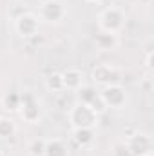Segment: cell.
Masks as SVG:
<instances>
[{"instance_id": "1", "label": "cell", "mask_w": 154, "mask_h": 156, "mask_svg": "<svg viewBox=\"0 0 154 156\" xmlns=\"http://www.w3.org/2000/svg\"><path fill=\"white\" fill-rule=\"evenodd\" d=\"M67 118H69L71 129H96L98 120H100V115H98L93 107L76 102L75 105L69 107Z\"/></svg>"}, {"instance_id": "2", "label": "cell", "mask_w": 154, "mask_h": 156, "mask_svg": "<svg viewBox=\"0 0 154 156\" xmlns=\"http://www.w3.org/2000/svg\"><path fill=\"white\" fill-rule=\"evenodd\" d=\"M125 24H127V15L118 5L105 7L98 15V27H100L102 33L118 35V33H121V29L125 27Z\"/></svg>"}, {"instance_id": "3", "label": "cell", "mask_w": 154, "mask_h": 156, "mask_svg": "<svg viewBox=\"0 0 154 156\" xmlns=\"http://www.w3.org/2000/svg\"><path fill=\"white\" fill-rule=\"evenodd\" d=\"M18 115L22 116L24 122L27 123H38L44 116V107L40 98L29 89L20 93V107H18Z\"/></svg>"}, {"instance_id": "4", "label": "cell", "mask_w": 154, "mask_h": 156, "mask_svg": "<svg viewBox=\"0 0 154 156\" xmlns=\"http://www.w3.org/2000/svg\"><path fill=\"white\" fill-rule=\"evenodd\" d=\"M91 80L93 85H113V83H121L123 82V73L120 67L113 64H98L91 69Z\"/></svg>"}, {"instance_id": "5", "label": "cell", "mask_w": 154, "mask_h": 156, "mask_svg": "<svg viewBox=\"0 0 154 156\" xmlns=\"http://www.w3.org/2000/svg\"><path fill=\"white\" fill-rule=\"evenodd\" d=\"M13 27H15V33L20 38H33L38 33L40 18L35 13H31V11H22L20 15L15 16Z\"/></svg>"}, {"instance_id": "6", "label": "cell", "mask_w": 154, "mask_h": 156, "mask_svg": "<svg viewBox=\"0 0 154 156\" xmlns=\"http://www.w3.org/2000/svg\"><path fill=\"white\" fill-rule=\"evenodd\" d=\"M67 16V7L62 0H44L38 7V18L45 24H60Z\"/></svg>"}, {"instance_id": "7", "label": "cell", "mask_w": 154, "mask_h": 156, "mask_svg": "<svg viewBox=\"0 0 154 156\" xmlns=\"http://www.w3.org/2000/svg\"><path fill=\"white\" fill-rule=\"evenodd\" d=\"M123 144L127 147L129 156H143V154L152 153V149H154L152 136L149 133H142V131H136L131 136H127V140Z\"/></svg>"}, {"instance_id": "8", "label": "cell", "mask_w": 154, "mask_h": 156, "mask_svg": "<svg viewBox=\"0 0 154 156\" xmlns=\"http://www.w3.org/2000/svg\"><path fill=\"white\" fill-rule=\"evenodd\" d=\"M100 98H102L105 109H121L127 104V91L121 83L105 85L100 89Z\"/></svg>"}, {"instance_id": "9", "label": "cell", "mask_w": 154, "mask_h": 156, "mask_svg": "<svg viewBox=\"0 0 154 156\" xmlns=\"http://www.w3.org/2000/svg\"><path fill=\"white\" fill-rule=\"evenodd\" d=\"M75 93H76V102L93 107L98 115H102V113L107 111L105 105H103V102H102V98H100V91H98L94 85H87V83H83V85H82L80 89H76Z\"/></svg>"}, {"instance_id": "10", "label": "cell", "mask_w": 154, "mask_h": 156, "mask_svg": "<svg viewBox=\"0 0 154 156\" xmlns=\"http://www.w3.org/2000/svg\"><path fill=\"white\" fill-rule=\"evenodd\" d=\"M62 78H64V87L65 91H76L83 85L85 76H83V71H80L76 67H69L65 71H62Z\"/></svg>"}, {"instance_id": "11", "label": "cell", "mask_w": 154, "mask_h": 156, "mask_svg": "<svg viewBox=\"0 0 154 156\" xmlns=\"http://www.w3.org/2000/svg\"><path fill=\"white\" fill-rule=\"evenodd\" d=\"M71 138H73V142L78 147L87 149L96 142V133H94V129H73Z\"/></svg>"}, {"instance_id": "12", "label": "cell", "mask_w": 154, "mask_h": 156, "mask_svg": "<svg viewBox=\"0 0 154 156\" xmlns=\"http://www.w3.org/2000/svg\"><path fill=\"white\" fill-rule=\"evenodd\" d=\"M44 156H69L67 142L62 140V138H49V140H45Z\"/></svg>"}, {"instance_id": "13", "label": "cell", "mask_w": 154, "mask_h": 156, "mask_svg": "<svg viewBox=\"0 0 154 156\" xmlns=\"http://www.w3.org/2000/svg\"><path fill=\"white\" fill-rule=\"evenodd\" d=\"M44 85H45V89H47L49 93H62V91H65L62 73H58V71L49 73L47 76L44 78Z\"/></svg>"}, {"instance_id": "14", "label": "cell", "mask_w": 154, "mask_h": 156, "mask_svg": "<svg viewBox=\"0 0 154 156\" xmlns=\"http://www.w3.org/2000/svg\"><path fill=\"white\" fill-rule=\"evenodd\" d=\"M98 49H103V51H114L116 47L120 45V40H118V35H109V33H102L94 38Z\"/></svg>"}, {"instance_id": "15", "label": "cell", "mask_w": 154, "mask_h": 156, "mask_svg": "<svg viewBox=\"0 0 154 156\" xmlns=\"http://www.w3.org/2000/svg\"><path fill=\"white\" fill-rule=\"evenodd\" d=\"M2 107L7 113H18V107H20V93H7L2 98Z\"/></svg>"}, {"instance_id": "16", "label": "cell", "mask_w": 154, "mask_h": 156, "mask_svg": "<svg viewBox=\"0 0 154 156\" xmlns=\"http://www.w3.org/2000/svg\"><path fill=\"white\" fill-rule=\"evenodd\" d=\"M16 133V123L11 120L9 116H0V138H11Z\"/></svg>"}, {"instance_id": "17", "label": "cell", "mask_w": 154, "mask_h": 156, "mask_svg": "<svg viewBox=\"0 0 154 156\" xmlns=\"http://www.w3.org/2000/svg\"><path fill=\"white\" fill-rule=\"evenodd\" d=\"M44 149H45L44 138H33L27 144V154L29 156H44Z\"/></svg>"}, {"instance_id": "18", "label": "cell", "mask_w": 154, "mask_h": 156, "mask_svg": "<svg viewBox=\"0 0 154 156\" xmlns=\"http://www.w3.org/2000/svg\"><path fill=\"white\" fill-rule=\"evenodd\" d=\"M114 156H129L125 144H120V145H116V147H114Z\"/></svg>"}, {"instance_id": "19", "label": "cell", "mask_w": 154, "mask_h": 156, "mask_svg": "<svg viewBox=\"0 0 154 156\" xmlns=\"http://www.w3.org/2000/svg\"><path fill=\"white\" fill-rule=\"evenodd\" d=\"M145 67L149 71H152V49H149L147 55H145Z\"/></svg>"}, {"instance_id": "20", "label": "cell", "mask_w": 154, "mask_h": 156, "mask_svg": "<svg viewBox=\"0 0 154 156\" xmlns=\"http://www.w3.org/2000/svg\"><path fill=\"white\" fill-rule=\"evenodd\" d=\"M85 2H89V4H100V2H103V0H85Z\"/></svg>"}, {"instance_id": "21", "label": "cell", "mask_w": 154, "mask_h": 156, "mask_svg": "<svg viewBox=\"0 0 154 156\" xmlns=\"http://www.w3.org/2000/svg\"><path fill=\"white\" fill-rule=\"evenodd\" d=\"M143 156H152V153H149V154H143Z\"/></svg>"}, {"instance_id": "22", "label": "cell", "mask_w": 154, "mask_h": 156, "mask_svg": "<svg viewBox=\"0 0 154 156\" xmlns=\"http://www.w3.org/2000/svg\"><path fill=\"white\" fill-rule=\"evenodd\" d=\"M0 156H4V153H2V151H0Z\"/></svg>"}]
</instances>
